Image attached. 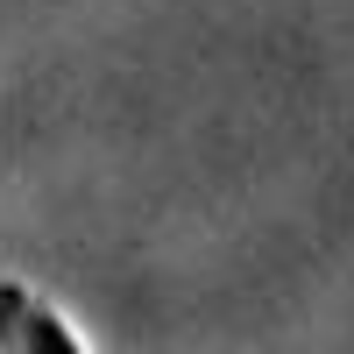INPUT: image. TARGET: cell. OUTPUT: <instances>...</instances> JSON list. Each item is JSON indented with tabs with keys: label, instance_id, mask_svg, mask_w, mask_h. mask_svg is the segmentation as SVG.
Segmentation results:
<instances>
[{
	"label": "cell",
	"instance_id": "cell-1",
	"mask_svg": "<svg viewBox=\"0 0 354 354\" xmlns=\"http://www.w3.org/2000/svg\"><path fill=\"white\" fill-rule=\"evenodd\" d=\"M0 354H85L71 319L21 277H0Z\"/></svg>",
	"mask_w": 354,
	"mask_h": 354
}]
</instances>
